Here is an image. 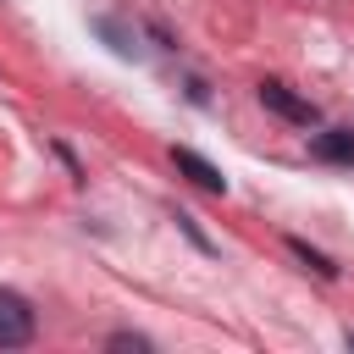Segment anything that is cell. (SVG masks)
<instances>
[{
  "mask_svg": "<svg viewBox=\"0 0 354 354\" xmlns=\"http://www.w3.org/2000/svg\"><path fill=\"white\" fill-rule=\"evenodd\" d=\"M33 304L22 299V293H11V288H0V348H22V343H33Z\"/></svg>",
  "mask_w": 354,
  "mask_h": 354,
  "instance_id": "6da1fadb",
  "label": "cell"
},
{
  "mask_svg": "<svg viewBox=\"0 0 354 354\" xmlns=\"http://www.w3.org/2000/svg\"><path fill=\"white\" fill-rule=\"evenodd\" d=\"M254 94H260V105H266L271 116H282V122H293V127H310V122H315V105L299 100V94H293L288 83H277V77H266Z\"/></svg>",
  "mask_w": 354,
  "mask_h": 354,
  "instance_id": "7a4b0ae2",
  "label": "cell"
},
{
  "mask_svg": "<svg viewBox=\"0 0 354 354\" xmlns=\"http://www.w3.org/2000/svg\"><path fill=\"white\" fill-rule=\"evenodd\" d=\"M310 155L326 160V166H354V127H326V133H315Z\"/></svg>",
  "mask_w": 354,
  "mask_h": 354,
  "instance_id": "3957f363",
  "label": "cell"
},
{
  "mask_svg": "<svg viewBox=\"0 0 354 354\" xmlns=\"http://www.w3.org/2000/svg\"><path fill=\"white\" fill-rule=\"evenodd\" d=\"M171 160H177V171H183L188 183H199L205 194H227V177H221L205 155H194V149H171Z\"/></svg>",
  "mask_w": 354,
  "mask_h": 354,
  "instance_id": "277c9868",
  "label": "cell"
},
{
  "mask_svg": "<svg viewBox=\"0 0 354 354\" xmlns=\"http://www.w3.org/2000/svg\"><path fill=\"white\" fill-rule=\"evenodd\" d=\"M288 249H293V254H299V260H304V266H310L315 277H337V266H332V260H326L321 249H310L304 238H288Z\"/></svg>",
  "mask_w": 354,
  "mask_h": 354,
  "instance_id": "5b68a950",
  "label": "cell"
},
{
  "mask_svg": "<svg viewBox=\"0 0 354 354\" xmlns=\"http://www.w3.org/2000/svg\"><path fill=\"white\" fill-rule=\"evenodd\" d=\"M94 28H100V33H105V39H111V50H116V55H133V39H127V33H122V28H116V22H111V17H100V22H94Z\"/></svg>",
  "mask_w": 354,
  "mask_h": 354,
  "instance_id": "8992f818",
  "label": "cell"
},
{
  "mask_svg": "<svg viewBox=\"0 0 354 354\" xmlns=\"http://www.w3.org/2000/svg\"><path fill=\"white\" fill-rule=\"evenodd\" d=\"M177 227H183V232H188V238H194V243H199V249H210V238H205V232H199V227H194V216H183V210H177Z\"/></svg>",
  "mask_w": 354,
  "mask_h": 354,
  "instance_id": "52a82bcc",
  "label": "cell"
},
{
  "mask_svg": "<svg viewBox=\"0 0 354 354\" xmlns=\"http://www.w3.org/2000/svg\"><path fill=\"white\" fill-rule=\"evenodd\" d=\"M111 348H149V343H144V337H133V332H116V337H111Z\"/></svg>",
  "mask_w": 354,
  "mask_h": 354,
  "instance_id": "ba28073f",
  "label": "cell"
}]
</instances>
